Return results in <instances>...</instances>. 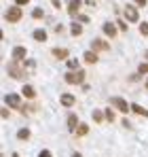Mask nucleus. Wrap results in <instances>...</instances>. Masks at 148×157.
<instances>
[{"instance_id": "4468645a", "label": "nucleus", "mask_w": 148, "mask_h": 157, "mask_svg": "<svg viewBox=\"0 0 148 157\" xmlns=\"http://www.w3.org/2000/svg\"><path fill=\"white\" fill-rule=\"evenodd\" d=\"M61 104H64V106H72V104H74V96H70V94H64V96H61Z\"/></svg>"}, {"instance_id": "0eeeda50", "label": "nucleus", "mask_w": 148, "mask_h": 157, "mask_svg": "<svg viewBox=\"0 0 148 157\" xmlns=\"http://www.w3.org/2000/svg\"><path fill=\"white\" fill-rule=\"evenodd\" d=\"M112 106H117L121 113H127V110H129V104L125 102L123 98H112Z\"/></svg>"}, {"instance_id": "bb28decb", "label": "nucleus", "mask_w": 148, "mask_h": 157, "mask_svg": "<svg viewBox=\"0 0 148 157\" xmlns=\"http://www.w3.org/2000/svg\"><path fill=\"white\" fill-rule=\"evenodd\" d=\"M78 19H80L83 24H87V21H89V17H87V15H78Z\"/></svg>"}, {"instance_id": "f8f14e48", "label": "nucleus", "mask_w": 148, "mask_h": 157, "mask_svg": "<svg viewBox=\"0 0 148 157\" xmlns=\"http://www.w3.org/2000/svg\"><path fill=\"white\" fill-rule=\"evenodd\" d=\"M53 55L57 59H66L68 57V49H53Z\"/></svg>"}, {"instance_id": "39448f33", "label": "nucleus", "mask_w": 148, "mask_h": 157, "mask_svg": "<svg viewBox=\"0 0 148 157\" xmlns=\"http://www.w3.org/2000/svg\"><path fill=\"white\" fill-rule=\"evenodd\" d=\"M91 47H93L95 51H108V49H110V47H108V43H106V40H102V38H93Z\"/></svg>"}, {"instance_id": "f03ea898", "label": "nucleus", "mask_w": 148, "mask_h": 157, "mask_svg": "<svg viewBox=\"0 0 148 157\" xmlns=\"http://www.w3.org/2000/svg\"><path fill=\"white\" fill-rule=\"evenodd\" d=\"M9 75H11L13 78H24L25 72H24V68H21V66L17 64V59H15V62H13V64L9 66Z\"/></svg>"}, {"instance_id": "9d476101", "label": "nucleus", "mask_w": 148, "mask_h": 157, "mask_svg": "<svg viewBox=\"0 0 148 157\" xmlns=\"http://www.w3.org/2000/svg\"><path fill=\"white\" fill-rule=\"evenodd\" d=\"M104 32L108 36H117V26L114 24H104Z\"/></svg>"}, {"instance_id": "f257e3e1", "label": "nucleus", "mask_w": 148, "mask_h": 157, "mask_svg": "<svg viewBox=\"0 0 148 157\" xmlns=\"http://www.w3.org/2000/svg\"><path fill=\"white\" fill-rule=\"evenodd\" d=\"M66 81H68V83H74V85H78V83L85 81V72H83V70H72V72L66 75Z\"/></svg>"}, {"instance_id": "473e14b6", "label": "nucleus", "mask_w": 148, "mask_h": 157, "mask_svg": "<svg viewBox=\"0 0 148 157\" xmlns=\"http://www.w3.org/2000/svg\"><path fill=\"white\" fill-rule=\"evenodd\" d=\"M146 89H148V81H146Z\"/></svg>"}, {"instance_id": "412c9836", "label": "nucleus", "mask_w": 148, "mask_h": 157, "mask_svg": "<svg viewBox=\"0 0 148 157\" xmlns=\"http://www.w3.org/2000/svg\"><path fill=\"white\" fill-rule=\"evenodd\" d=\"M87 132H89V128H87V125H85V123H80V125H78V128H76V134H78V136H85V134H87Z\"/></svg>"}, {"instance_id": "2f4dec72", "label": "nucleus", "mask_w": 148, "mask_h": 157, "mask_svg": "<svg viewBox=\"0 0 148 157\" xmlns=\"http://www.w3.org/2000/svg\"><path fill=\"white\" fill-rule=\"evenodd\" d=\"M72 157H83V155H80V153H74V155Z\"/></svg>"}, {"instance_id": "c756f323", "label": "nucleus", "mask_w": 148, "mask_h": 157, "mask_svg": "<svg viewBox=\"0 0 148 157\" xmlns=\"http://www.w3.org/2000/svg\"><path fill=\"white\" fill-rule=\"evenodd\" d=\"M51 2H53V6H55V9H59V6H61V4H59V0H51Z\"/></svg>"}, {"instance_id": "423d86ee", "label": "nucleus", "mask_w": 148, "mask_h": 157, "mask_svg": "<svg viewBox=\"0 0 148 157\" xmlns=\"http://www.w3.org/2000/svg\"><path fill=\"white\" fill-rule=\"evenodd\" d=\"M125 17H127L129 21H138V11H135V6L127 4V6H125Z\"/></svg>"}, {"instance_id": "ddd939ff", "label": "nucleus", "mask_w": 148, "mask_h": 157, "mask_svg": "<svg viewBox=\"0 0 148 157\" xmlns=\"http://www.w3.org/2000/svg\"><path fill=\"white\" fill-rule=\"evenodd\" d=\"M76 125H78V117L76 115H70L68 117V130H76Z\"/></svg>"}, {"instance_id": "b1692460", "label": "nucleus", "mask_w": 148, "mask_h": 157, "mask_svg": "<svg viewBox=\"0 0 148 157\" xmlns=\"http://www.w3.org/2000/svg\"><path fill=\"white\" fill-rule=\"evenodd\" d=\"M68 68L76 70V68H78V59H68Z\"/></svg>"}, {"instance_id": "a211bd4d", "label": "nucleus", "mask_w": 148, "mask_h": 157, "mask_svg": "<svg viewBox=\"0 0 148 157\" xmlns=\"http://www.w3.org/2000/svg\"><path fill=\"white\" fill-rule=\"evenodd\" d=\"M70 30H72L74 36H80V34H83V28H80V24H72V28H70Z\"/></svg>"}, {"instance_id": "393cba45", "label": "nucleus", "mask_w": 148, "mask_h": 157, "mask_svg": "<svg viewBox=\"0 0 148 157\" xmlns=\"http://www.w3.org/2000/svg\"><path fill=\"white\" fill-rule=\"evenodd\" d=\"M140 32H142L144 36H148V24H140Z\"/></svg>"}, {"instance_id": "2eb2a0df", "label": "nucleus", "mask_w": 148, "mask_h": 157, "mask_svg": "<svg viewBox=\"0 0 148 157\" xmlns=\"http://www.w3.org/2000/svg\"><path fill=\"white\" fill-rule=\"evenodd\" d=\"M85 62H87V64H95V62H98V55L93 51H87L85 53Z\"/></svg>"}, {"instance_id": "7ed1b4c3", "label": "nucleus", "mask_w": 148, "mask_h": 157, "mask_svg": "<svg viewBox=\"0 0 148 157\" xmlns=\"http://www.w3.org/2000/svg\"><path fill=\"white\" fill-rule=\"evenodd\" d=\"M6 19L13 21V24L19 21V19H21V9H19V6H11V9L6 11Z\"/></svg>"}, {"instance_id": "f3484780", "label": "nucleus", "mask_w": 148, "mask_h": 157, "mask_svg": "<svg viewBox=\"0 0 148 157\" xmlns=\"http://www.w3.org/2000/svg\"><path fill=\"white\" fill-rule=\"evenodd\" d=\"M17 138H19V140H28V138H30V130H19L17 132Z\"/></svg>"}, {"instance_id": "dca6fc26", "label": "nucleus", "mask_w": 148, "mask_h": 157, "mask_svg": "<svg viewBox=\"0 0 148 157\" xmlns=\"http://www.w3.org/2000/svg\"><path fill=\"white\" fill-rule=\"evenodd\" d=\"M131 108H133L138 115H142V117H148V110H146V108H142V106H138V104H131Z\"/></svg>"}, {"instance_id": "9b49d317", "label": "nucleus", "mask_w": 148, "mask_h": 157, "mask_svg": "<svg viewBox=\"0 0 148 157\" xmlns=\"http://www.w3.org/2000/svg\"><path fill=\"white\" fill-rule=\"evenodd\" d=\"M34 40H38V43L47 40V32L45 30H34Z\"/></svg>"}, {"instance_id": "6e6552de", "label": "nucleus", "mask_w": 148, "mask_h": 157, "mask_svg": "<svg viewBox=\"0 0 148 157\" xmlns=\"http://www.w3.org/2000/svg\"><path fill=\"white\" fill-rule=\"evenodd\" d=\"M80 6H83V0H70V4H68V13H70V15H76Z\"/></svg>"}, {"instance_id": "7c9ffc66", "label": "nucleus", "mask_w": 148, "mask_h": 157, "mask_svg": "<svg viewBox=\"0 0 148 157\" xmlns=\"http://www.w3.org/2000/svg\"><path fill=\"white\" fill-rule=\"evenodd\" d=\"M15 2H17V4H19V6H21V4H28V2H30V0H15Z\"/></svg>"}, {"instance_id": "a878e982", "label": "nucleus", "mask_w": 148, "mask_h": 157, "mask_svg": "<svg viewBox=\"0 0 148 157\" xmlns=\"http://www.w3.org/2000/svg\"><path fill=\"white\" fill-rule=\"evenodd\" d=\"M148 72V62L146 64H142V66H140V75H146Z\"/></svg>"}, {"instance_id": "5701e85b", "label": "nucleus", "mask_w": 148, "mask_h": 157, "mask_svg": "<svg viewBox=\"0 0 148 157\" xmlns=\"http://www.w3.org/2000/svg\"><path fill=\"white\" fill-rule=\"evenodd\" d=\"M106 119L108 121H114V110L112 108H106Z\"/></svg>"}, {"instance_id": "1a4fd4ad", "label": "nucleus", "mask_w": 148, "mask_h": 157, "mask_svg": "<svg viewBox=\"0 0 148 157\" xmlns=\"http://www.w3.org/2000/svg\"><path fill=\"white\" fill-rule=\"evenodd\" d=\"M13 57H15L17 62L24 59V57H25V49H24V47H15V49H13Z\"/></svg>"}, {"instance_id": "c85d7f7f", "label": "nucleus", "mask_w": 148, "mask_h": 157, "mask_svg": "<svg viewBox=\"0 0 148 157\" xmlns=\"http://www.w3.org/2000/svg\"><path fill=\"white\" fill-rule=\"evenodd\" d=\"M38 157H53V155H51L49 151H40V155H38Z\"/></svg>"}, {"instance_id": "4be33fe9", "label": "nucleus", "mask_w": 148, "mask_h": 157, "mask_svg": "<svg viewBox=\"0 0 148 157\" xmlns=\"http://www.w3.org/2000/svg\"><path fill=\"white\" fill-rule=\"evenodd\" d=\"M32 17H34V19H43V17H45L43 9H34V11H32Z\"/></svg>"}, {"instance_id": "6ab92c4d", "label": "nucleus", "mask_w": 148, "mask_h": 157, "mask_svg": "<svg viewBox=\"0 0 148 157\" xmlns=\"http://www.w3.org/2000/svg\"><path fill=\"white\" fill-rule=\"evenodd\" d=\"M24 96L25 98H34V89L30 85H24Z\"/></svg>"}, {"instance_id": "20e7f679", "label": "nucleus", "mask_w": 148, "mask_h": 157, "mask_svg": "<svg viewBox=\"0 0 148 157\" xmlns=\"http://www.w3.org/2000/svg\"><path fill=\"white\" fill-rule=\"evenodd\" d=\"M4 102H6L9 106H13V108H19V106H21V100H19L17 94H9V96H4Z\"/></svg>"}, {"instance_id": "aec40b11", "label": "nucleus", "mask_w": 148, "mask_h": 157, "mask_svg": "<svg viewBox=\"0 0 148 157\" xmlns=\"http://www.w3.org/2000/svg\"><path fill=\"white\" fill-rule=\"evenodd\" d=\"M104 115H106V113H102V110H93V119H95V123L104 121Z\"/></svg>"}, {"instance_id": "cd10ccee", "label": "nucleus", "mask_w": 148, "mask_h": 157, "mask_svg": "<svg viewBox=\"0 0 148 157\" xmlns=\"http://www.w3.org/2000/svg\"><path fill=\"white\" fill-rule=\"evenodd\" d=\"M133 2H135L138 6H146V0H133Z\"/></svg>"}]
</instances>
